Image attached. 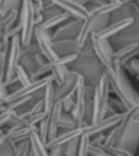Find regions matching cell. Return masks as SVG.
I'll return each mask as SVG.
<instances>
[{"instance_id": "obj_1", "label": "cell", "mask_w": 139, "mask_h": 156, "mask_svg": "<svg viewBox=\"0 0 139 156\" xmlns=\"http://www.w3.org/2000/svg\"><path fill=\"white\" fill-rule=\"evenodd\" d=\"M69 69L83 77L86 85L90 86H96L105 73L104 66L94 55L90 40L81 47L80 54L69 65Z\"/></svg>"}, {"instance_id": "obj_2", "label": "cell", "mask_w": 139, "mask_h": 156, "mask_svg": "<svg viewBox=\"0 0 139 156\" xmlns=\"http://www.w3.org/2000/svg\"><path fill=\"white\" fill-rule=\"evenodd\" d=\"M105 73L108 77L110 90L120 101L123 102L127 109L139 106V93L134 89L128 80L126 72L118 61L113 60V69L105 71Z\"/></svg>"}, {"instance_id": "obj_3", "label": "cell", "mask_w": 139, "mask_h": 156, "mask_svg": "<svg viewBox=\"0 0 139 156\" xmlns=\"http://www.w3.org/2000/svg\"><path fill=\"white\" fill-rule=\"evenodd\" d=\"M139 113V106H134L126 110L117 125V140L115 147L125 149L135 154L139 147V124L135 122V117Z\"/></svg>"}, {"instance_id": "obj_4", "label": "cell", "mask_w": 139, "mask_h": 156, "mask_svg": "<svg viewBox=\"0 0 139 156\" xmlns=\"http://www.w3.org/2000/svg\"><path fill=\"white\" fill-rule=\"evenodd\" d=\"M110 86L106 73L102 75L98 83L95 86V91L93 96V118L92 123L102 120L106 115L107 105L110 98Z\"/></svg>"}, {"instance_id": "obj_5", "label": "cell", "mask_w": 139, "mask_h": 156, "mask_svg": "<svg viewBox=\"0 0 139 156\" xmlns=\"http://www.w3.org/2000/svg\"><path fill=\"white\" fill-rule=\"evenodd\" d=\"M108 24H109V15L100 14L98 11L89 13L87 17L83 20V25H81L79 34L76 37L77 44L80 47H83L89 41L91 34L102 30Z\"/></svg>"}, {"instance_id": "obj_6", "label": "cell", "mask_w": 139, "mask_h": 156, "mask_svg": "<svg viewBox=\"0 0 139 156\" xmlns=\"http://www.w3.org/2000/svg\"><path fill=\"white\" fill-rule=\"evenodd\" d=\"M20 24L22 27V32H20L22 45H26L32 42L33 32L35 28L34 7H33V3L29 0L22 1L20 12Z\"/></svg>"}, {"instance_id": "obj_7", "label": "cell", "mask_w": 139, "mask_h": 156, "mask_svg": "<svg viewBox=\"0 0 139 156\" xmlns=\"http://www.w3.org/2000/svg\"><path fill=\"white\" fill-rule=\"evenodd\" d=\"M89 40L94 55L98 59V61L102 63L105 71L113 69V52H115V49L111 46L109 40L100 39L94 34H91Z\"/></svg>"}, {"instance_id": "obj_8", "label": "cell", "mask_w": 139, "mask_h": 156, "mask_svg": "<svg viewBox=\"0 0 139 156\" xmlns=\"http://www.w3.org/2000/svg\"><path fill=\"white\" fill-rule=\"evenodd\" d=\"M54 83V78H52V74H49V75L41 78V79L31 81L29 85L23 86V87L18 88V89L14 90L13 92H11V93L8 94L7 98H5V105L7 104V103L11 102V101L17 100V98H28V96L33 95L35 92H37L39 90L44 89L46 86H48L49 83Z\"/></svg>"}, {"instance_id": "obj_9", "label": "cell", "mask_w": 139, "mask_h": 156, "mask_svg": "<svg viewBox=\"0 0 139 156\" xmlns=\"http://www.w3.org/2000/svg\"><path fill=\"white\" fill-rule=\"evenodd\" d=\"M109 42L115 50L122 47V46L128 45L132 43L139 44V15L134 18L133 24L126 27L124 30H122L117 35L110 37Z\"/></svg>"}, {"instance_id": "obj_10", "label": "cell", "mask_w": 139, "mask_h": 156, "mask_svg": "<svg viewBox=\"0 0 139 156\" xmlns=\"http://www.w3.org/2000/svg\"><path fill=\"white\" fill-rule=\"evenodd\" d=\"M33 37L39 46L41 54L47 59L48 62H52L58 58L59 56L56 54L52 46V33L50 30H43L40 27H35Z\"/></svg>"}, {"instance_id": "obj_11", "label": "cell", "mask_w": 139, "mask_h": 156, "mask_svg": "<svg viewBox=\"0 0 139 156\" xmlns=\"http://www.w3.org/2000/svg\"><path fill=\"white\" fill-rule=\"evenodd\" d=\"M20 49H22V41H20V35H17L11 39L10 42V48L7 54V71H5V80H9L15 76L16 67L20 64V59L22 57Z\"/></svg>"}, {"instance_id": "obj_12", "label": "cell", "mask_w": 139, "mask_h": 156, "mask_svg": "<svg viewBox=\"0 0 139 156\" xmlns=\"http://www.w3.org/2000/svg\"><path fill=\"white\" fill-rule=\"evenodd\" d=\"M86 83L83 77L79 76L77 87L74 94V107H73L71 115L77 122V125L79 127H83V119H84V109L86 105Z\"/></svg>"}, {"instance_id": "obj_13", "label": "cell", "mask_w": 139, "mask_h": 156, "mask_svg": "<svg viewBox=\"0 0 139 156\" xmlns=\"http://www.w3.org/2000/svg\"><path fill=\"white\" fill-rule=\"evenodd\" d=\"M83 20L70 18L65 23L58 27L54 33H52V41H59V40H76L80 31Z\"/></svg>"}, {"instance_id": "obj_14", "label": "cell", "mask_w": 139, "mask_h": 156, "mask_svg": "<svg viewBox=\"0 0 139 156\" xmlns=\"http://www.w3.org/2000/svg\"><path fill=\"white\" fill-rule=\"evenodd\" d=\"M123 115H105L102 120L95 122V123H91L89 125L84 127V135L87 136H94L100 133H105L110 130L115 126H117L120 123Z\"/></svg>"}, {"instance_id": "obj_15", "label": "cell", "mask_w": 139, "mask_h": 156, "mask_svg": "<svg viewBox=\"0 0 139 156\" xmlns=\"http://www.w3.org/2000/svg\"><path fill=\"white\" fill-rule=\"evenodd\" d=\"M78 74L73 71H69L64 81L59 86L55 85V96H56V100L60 102V101H62L63 98H67V96L74 95L75 90H76L77 87V83H78Z\"/></svg>"}, {"instance_id": "obj_16", "label": "cell", "mask_w": 139, "mask_h": 156, "mask_svg": "<svg viewBox=\"0 0 139 156\" xmlns=\"http://www.w3.org/2000/svg\"><path fill=\"white\" fill-rule=\"evenodd\" d=\"M54 2L60 8L61 11L67 13L75 20H84L89 14L86 8L77 3L75 0H54Z\"/></svg>"}, {"instance_id": "obj_17", "label": "cell", "mask_w": 139, "mask_h": 156, "mask_svg": "<svg viewBox=\"0 0 139 156\" xmlns=\"http://www.w3.org/2000/svg\"><path fill=\"white\" fill-rule=\"evenodd\" d=\"M37 133V125H23V126H13L10 127L5 133V140L11 141L14 143H18L29 139L33 134Z\"/></svg>"}, {"instance_id": "obj_18", "label": "cell", "mask_w": 139, "mask_h": 156, "mask_svg": "<svg viewBox=\"0 0 139 156\" xmlns=\"http://www.w3.org/2000/svg\"><path fill=\"white\" fill-rule=\"evenodd\" d=\"M83 134H84V127H77L71 130H65V132L58 133L54 138L48 140L45 143V147L47 150H50L52 147H62V145L66 144L70 141L74 140L76 138H79Z\"/></svg>"}, {"instance_id": "obj_19", "label": "cell", "mask_w": 139, "mask_h": 156, "mask_svg": "<svg viewBox=\"0 0 139 156\" xmlns=\"http://www.w3.org/2000/svg\"><path fill=\"white\" fill-rule=\"evenodd\" d=\"M139 15V8L133 0L124 1L116 11L109 15V23H115L125 18H135Z\"/></svg>"}, {"instance_id": "obj_20", "label": "cell", "mask_w": 139, "mask_h": 156, "mask_svg": "<svg viewBox=\"0 0 139 156\" xmlns=\"http://www.w3.org/2000/svg\"><path fill=\"white\" fill-rule=\"evenodd\" d=\"M62 105L61 102L57 101L52 108L47 112L46 117V125H47V132H48V140L52 139L57 134H58V124L60 120L61 113H62Z\"/></svg>"}, {"instance_id": "obj_21", "label": "cell", "mask_w": 139, "mask_h": 156, "mask_svg": "<svg viewBox=\"0 0 139 156\" xmlns=\"http://www.w3.org/2000/svg\"><path fill=\"white\" fill-rule=\"evenodd\" d=\"M134 18H125V20H118L115 23H109L105 28H103L102 30L98 31L96 33H93L95 37H100V39H106L109 40L110 37L117 35L118 33H120L122 30L128 27L130 24H133Z\"/></svg>"}, {"instance_id": "obj_22", "label": "cell", "mask_w": 139, "mask_h": 156, "mask_svg": "<svg viewBox=\"0 0 139 156\" xmlns=\"http://www.w3.org/2000/svg\"><path fill=\"white\" fill-rule=\"evenodd\" d=\"M52 46L59 57L75 55L78 56L81 51V47L77 44L76 40H59L52 41Z\"/></svg>"}, {"instance_id": "obj_23", "label": "cell", "mask_w": 139, "mask_h": 156, "mask_svg": "<svg viewBox=\"0 0 139 156\" xmlns=\"http://www.w3.org/2000/svg\"><path fill=\"white\" fill-rule=\"evenodd\" d=\"M70 18H72V17H71L69 14L65 13V12H61V13L57 14V15H54V16H52V17L44 20L43 23L37 27H40V28L43 29V30H52L55 27H58V26H60V25H62L63 23L69 20Z\"/></svg>"}, {"instance_id": "obj_24", "label": "cell", "mask_w": 139, "mask_h": 156, "mask_svg": "<svg viewBox=\"0 0 139 156\" xmlns=\"http://www.w3.org/2000/svg\"><path fill=\"white\" fill-rule=\"evenodd\" d=\"M77 127H79V126L77 125V122L75 121V119L72 117V115L70 112H64V111H62L60 120H59V124H58V133L65 132V130H71Z\"/></svg>"}, {"instance_id": "obj_25", "label": "cell", "mask_w": 139, "mask_h": 156, "mask_svg": "<svg viewBox=\"0 0 139 156\" xmlns=\"http://www.w3.org/2000/svg\"><path fill=\"white\" fill-rule=\"evenodd\" d=\"M126 110H128L127 107L123 104L122 101H120L118 98H109L108 105H107L106 109V115H123Z\"/></svg>"}, {"instance_id": "obj_26", "label": "cell", "mask_w": 139, "mask_h": 156, "mask_svg": "<svg viewBox=\"0 0 139 156\" xmlns=\"http://www.w3.org/2000/svg\"><path fill=\"white\" fill-rule=\"evenodd\" d=\"M29 141H30L31 149H32L34 156H49L48 150L45 147V143L40 139L37 133L29 138Z\"/></svg>"}, {"instance_id": "obj_27", "label": "cell", "mask_w": 139, "mask_h": 156, "mask_svg": "<svg viewBox=\"0 0 139 156\" xmlns=\"http://www.w3.org/2000/svg\"><path fill=\"white\" fill-rule=\"evenodd\" d=\"M50 65H52V72H50V74H52V78H54V83L57 86L61 85L64 81L65 77H66V74L70 71L69 65H60V64H50Z\"/></svg>"}, {"instance_id": "obj_28", "label": "cell", "mask_w": 139, "mask_h": 156, "mask_svg": "<svg viewBox=\"0 0 139 156\" xmlns=\"http://www.w3.org/2000/svg\"><path fill=\"white\" fill-rule=\"evenodd\" d=\"M43 102H44V111L48 112L55 103L57 102L56 96H55V83H49L44 88V96H43Z\"/></svg>"}, {"instance_id": "obj_29", "label": "cell", "mask_w": 139, "mask_h": 156, "mask_svg": "<svg viewBox=\"0 0 139 156\" xmlns=\"http://www.w3.org/2000/svg\"><path fill=\"white\" fill-rule=\"evenodd\" d=\"M139 44L138 43H132V44H128V45L125 46H122V47L118 48V49L115 50L113 52V60L118 61V62L121 64V62L126 58V57L130 55V52H132L133 50L135 49L136 47H138Z\"/></svg>"}, {"instance_id": "obj_30", "label": "cell", "mask_w": 139, "mask_h": 156, "mask_svg": "<svg viewBox=\"0 0 139 156\" xmlns=\"http://www.w3.org/2000/svg\"><path fill=\"white\" fill-rule=\"evenodd\" d=\"M20 65H22L26 72L29 74V76L37 69V63L34 59V56H30V55H24L20 57Z\"/></svg>"}, {"instance_id": "obj_31", "label": "cell", "mask_w": 139, "mask_h": 156, "mask_svg": "<svg viewBox=\"0 0 139 156\" xmlns=\"http://www.w3.org/2000/svg\"><path fill=\"white\" fill-rule=\"evenodd\" d=\"M90 147H91V137L83 134L79 137L77 156H90Z\"/></svg>"}, {"instance_id": "obj_32", "label": "cell", "mask_w": 139, "mask_h": 156, "mask_svg": "<svg viewBox=\"0 0 139 156\" xmlns=\"http://www.w3.org/2000/svg\"><path fill=\"white\" fill-rule=\"evenodd\" d=\"M50 72H52V65H50L49 62H46L45 64L40 65V66H37V69L30 75L31 81L37 80V79H41V78L49 75Z\"/></svg>"}, {"instance_id": "obj_33", "label": "cell", "mask_w": 139, "mask_h": 156, "mask_svg": "<svg viewBox=\"0 0 139 156\" xmlns=\"http://www.w3.org/2000/svg\"><path fill=\"white\" fill-rule=\"evenodd\" d=\"M23 0H0V14L5 15L11 10L18 9Z\"/></svg>"}, {"instance_id": "obj_34", "label": "cell", "mask_w": 139, "mask_h": 156, "mask_svg": "<svg viewBox=\"0 0 139 156\" xmlns=\"http://www.w3.org/2000/svg\"><path fill=\"white\" fill-rule=\"evenodd\" d=\"M61 12H62L61 9L55 2L48 3V5H45L42 7V14H43L44 20L52 17L54 15H57V14L61 13Z\"/></svg>"}, {"instance_id": "obj_35", "label": "cell", "mask_w": 139, "mask_h": 156, "mask_svg": "<svg viewBox=\"0 0 139 156\" xmlns=\"http://www.w3.org/2000/svg\"><path fill=\"white\" fill-rule=\"evenodd\" d=\"M78 144H79V138H76V139H74V140L67 142L66 144L62 145L63 151H64V155L65 156H77Z\"/></svg>"}, {"instance_id": "obj_36", "label": "cell", "mask_w": 139, "mask_h": 156, "mask_svg": "<svg viewBox=\"0 0 139 156\" xmlns=\"http://www.w3.org/2000/svg\"><path fill=\"white\" fill-rule=\"evenodd\" d=\"M30 150H31V145L29 139L20 141V142L16 143V150L12 156H27V154L29 153Z\"/></svg>"}, {"instance_id": "obj_37", "label": "cell", "mask_w": 139, "mask_h": 156, "mask_svg": "<svg viewBox=\"0 0 139 156\" xmlns=\"http://www.w3.org/2000/svg\"><path fill=\"white\" fill-rule=\"evenodd\" d=\"M15 76L17 77L18 81L20 83V85L23 86H27L31 83V79H30V76L29 74L26 72V69L22 66V65L18 64V66L16 67V71H15Z\"/></svg>"}, {"instance_id": "obj_38", "label": "cell", "mask_w": 139, "mask_h": 156, "mask_svg": "<svg viewBox=\"0 0 139 156\" xmlns=\"http://www.w3.org/2000/svg\"><path fill=\"white\" fill-rule=\"evenodd\" d=\"M9 50H0V86H3L7 71V54Z\"/></svg>"}, {"instance_id": "obj_39", "label": "cell", "mask_w": 139, "mask_h": 156, "mask_svg": "<svg viewBox=\"0 0 139 156\" xmlns=\"http://www.w3.org/2000/svg\"><path fill=\"white\" fill-rule=\"evenodd\" d=\"M16 150V143L5 140L0 145V156H12Z\"/></svg>"}, {"instance_id": "obj_40", "label": "cell", "mask_w": 139, "mask_h": 156, "mask_svg": "<svg viewBox=\"0 0 139 156\" xmlns=\"http://www.w3.org/2000/svg\"><path fill=\"white\" fill-rule=\"evenodd\" d=\"M108 134L106 135V138H105V141L103 143L102 147L107 149V147H115L116 145V140H117V132H118V128L117 126H115L113 128H111L110 130H108Z\"/></svg>"}, {"instance_id": "obj_41", "label": "cell", "mask_w": 139, "mask_h": 156, "mask_svg": "<svg viewBox=\"0 0 139 156\" xmlns=\"http://www.w3.org/2000/svg\"><path fill=\"white\" fill-rule=\"evenodd\" d=\"M40 48L37 46V43H33V42H30L29 44H26V45H22V49H20V55L24 56V55H30V56H35L37 54H39Z\"/></svg>"}, {"instance_id": "obj_42", "label": "cell", "mask_w": 139, "mask_h": 156, "mask_svg": "<svg viewBox=\"0 0 139 156\" xmlns=\"http://www.w3.org/2000/svg\"><path fill=\"white\" fill-rule=\"evenodd\" d=\"M123 3V2H122ZM121 3V5H122ZM121 5H117V3H111V2H107L105 5H101L96 9V11L98 12L100 14H104V15H110L113 11L118 9Z\"/></svg>"}, {"instance_id": "obj_43", "label": "cell", "mask_w": 139, "mask_h": 156, "mask_svg": "<svg viewBox=\"0 0 139 156\" xmlns=\"http://www.w3.org/2000/svg\"><path fill=\"white\" fill-rule=\"evenodd\" d=\"M46 117H47V112H45V111H41V112L31 115L28 117V124L29 125H37L43 120H45Z\"/></svg>"}, {"instance_id": "obj_44", "label": "cell", "mask_w": 139, "mask_h": 156, "mask_svg": "<svg viewBox=\"0 0 139 156\" xmlns=\"http://www.w3.org/2000/svg\"><path fill=\"white\" fill-rule=\"evenodd\" d=\"M90 156H113L110 152L107 151L103 147H96V145H91L90 147Z\"/></svg>"}, {"instance_id": "obj_45", "label": "cell", "mask_w": 139, "mask_h": 156, "mask_svg": "<svg viewBox=\"0 0 139 156\" xmlns=\"http://www.w3.org/2000/svg\"><path fill=\"white\" fill-rule=\"evenodd\" d=\"M106 150L108 152H110L113 156H135V154L132 153V152L118 147H107Z\"/></svg>"}, {"instance_id": "obj_46", "label": "cell", "mask_w": 139, "mask_h": 156, "mask_svg": "<svg viewBox=\"0 0 139 156\" xmlns=\"http://www.w3.org/2000/svg\"><path fill=\"white\" fill-rule=\"evenodd\" d=\"M15 115V111L10 110V109L5 108L3 111L0 112V127H2L3 125L8 124V122L11 120V118Z\"/></svg>"}, {"instance_id": "obj_47", "label": "cell", "mask_w": 139, "mask_h": 156, "mask_svg": "<svg viewBox=\"0 0 139 156\" xmlns=\"http://www.w3.org/2000/svg\"><path fill=\"white\" fill-rule=\"evenodd\" d=\"M60 102H61V105H62V110L64 111V112H71L73 107H74V95L67 96V98H63Z\"/></svg>"}, {"instance_id": "obj_48", "label": "cell", "mask_w": 139, "mask_h": 156, "mask_svg": "<svg viewBox=\"0 0 139 156\" xmlns=\"http://www.w3.org/2000/svg\"><path fill=\"white\" fill-rule=\"evenodd\" d=\"M106 138V134L105 133H100L94 136L91 137V145H96V147H102L103 143Z\"/></svg>"}, {"instance_id": "obj_49", "label": "cell", "mask_w": 139, "mask_h": 156, "mask_svg": "<svg viewBox=\"0 0 139 156\" xmlns=\"http://www.w3.org/2000/svg\"><path fill=\"white\" fill-rule=\"evenodd\" d=\"M128 63H130V66L132 69V75L139 76V59L135 58L133 60H130Z\"/></svg>"}, {"instance_id": "obj_50", "label": "cell", "mask_w": 139, "mask_h": 156, "mask_svg": "<svg viewBox=\"0 0 139 156\" xmlns=\"http://www.w3.org/2000/svg\"><path fill=\"white\" fill-rule=\"evenodd\" d=\"M139 56V45H138V47H136L134 50H133L132 52H130V55H128L127 57H126L125 59H124L123 61L121 62V65L123 66L125 63H127V62H130V60H133V59H135V58H137V57Z\"/></svg>"}, {"instance_id": "obj_51", "label": "cell", "mask_w": 139, "mask_h": 156, "mask_svg": "<svg viewBox=\"0 0 139 156\" xmlns=\"http://www.w3.org/2000/svg\"><path fill=\"white\" fill-rule=\"evenodd\" d=\"M49 156H65L64 151H63V147H52V149L48 150Z\"/></svg>"}, {"instance_id": "obj_52", "label": "cell", "mask_w": 139, "mask_h": 156, "mask_svg": "<svg viewBox=\"0 0 139 156\" xmlns=\"http://www.w3.org/2000/svg\"><path fill=\"white\" fill-rule=\"evenodd\" d=\"M8 94L9 93L7 92V88L5 86H0V105H5V98Z\"/></svg>"}, {"instance_id": "obj_53", "label": "cell", "mask_w": 139, "mask_h": 156, "mask_svg": "<svg viewBox=\"0 0 139 156\" xmlns=\"http://www.w3.org/2000/svg\"><path fill=\"white\" fill-rule=\"evenodd\" d=\"M94 91H95V86L86 85V98H93Z\"/></svg>"}, {"instance_id": "obj_54", "label": "cell", "mask_w": 139, "mask_h": 156, "mask_svg": "<svg viewBox=\"0 0 139 156\" xmlns=\"http://www.w3.org/2000/svg\"><path fill=\"white\" fill-rule=\"evenodd\" d=\"M89 2L93 3V5H95L96 7H101V5H105V3H107L108 1H107V0H90Z\"/></svg>"}, {"instance_id": "obj_55", "label": "cell", "mask_w": 139, "mask_h": 156, "mask_svg": "<svg viewBox=\"0 0 139 156\" xmlns=\"http://www.w3.org/2000/svg\"><path fill=\"white\" fill-rule=\"evenodd\" d=\"M75 1H76L77 3H79V5H84V7H85V5L89 2L90 0H75Z\"/></svg>"}, {"instance_id": "obj_56", "label": "cell", "mask_w": 139, "mask_h": 156, "mask_svg": "<svg viewBox=\"0 0 139 156\" xmlns=\"http://www.w3.org/2000/svg\"><path fill=\"white\" fill-rule=\"evenodd\" d=\"M108 2H111V3H117V5H121L122 2H124V1H122V0H107Z\"/></svg>"}, {"instance_id": "obj_57", "label": "cell", "mask_w": 139, "mask_h": 156, "mask_svg": "<svg viewBox=\"0 0 139 156\" xmlns=\"http://www.w3.org/2000/svg\"><path fill=\"white\" fill-rule=\"evenodd\" d=\"M135 122H136V123H138V124H139V113H137V115H136V117H135Z\"/></svg>"}, {"instance_id": "obj_58", "label": "cell", "mask_w": 139, "mask_h": 156, "mask_svg": "<svg viewBox=\"0 0 139 156\" xmlns=\"http://www.w3.org/2000/svg\"><path fill=\"white\" fill-rule=\"evenodd\" d=\"M5 141V137H2V138H0V145L2 144L3 142Z\"/></svg>"}, {"instance_id": "obj_59", "label": "cell", "mask_w": 139, "mask_h": 156, "mask_svg": "<svg viewBox=\"0 0 139 156\" xmlns=\"http://www.w3.org/2000/svg\"><path fill=\"white\" fill-rule=\"evenodd\" d=\"M5 109V105H0V112H1V111H3Z\"/></svg>"}, {"instance_id": "obj_60", "label": "cell", "mask_w": 139, "mask_h": 156, "mask_svg": "<svg viewBox=\"0 0 139 156\" xmlns=\"http://www.w3.org/2000/svg\"><path fill=\"white\" fill-rule=\"evenodd\" d=\"M133 1H134V2H135V5H136L137 7L139 8V0H133Z\"/></svg>"}, {"instance_id": "obj_61", "label": "cell", "mask_w": 139, "mask_h": 156, "mask_svg": "<svg viewBox=\"0 0 139 156\" xmlns=\"http://www.w3.org/2000/svg\"><path fill=\"white\" fill-rule=\"evenodd\" d=\"M3 49V46L1 45V44H0V50H2Z\"/></svg>"}, {"instance_id": "obj_62", "label": "cell", "mask_w": 139, "mask_h": 156, "mask_svg": "<svg viewBox=\"0 0 139 156\" xmlns=\"http://www.w3.org/2000/svg\"><path fill=\"white\" fill-rule=\"evenodd\" d=\"M125 1H130V0H125Z\"/></svg>"}, {"instance_id": "obj_63", "label": "cell", "mask_w": 139, "mask_h": 156, "mask_svg": "<svg viewBox=\"0 0 139 156\" xmlns=\"http://www.w3.org/2000/svg\"><path fill=\"white\" fill-rule=\"evenodd\" d=\"M122 1H125V0H122Z\"/></svg>"}]
</instances>
